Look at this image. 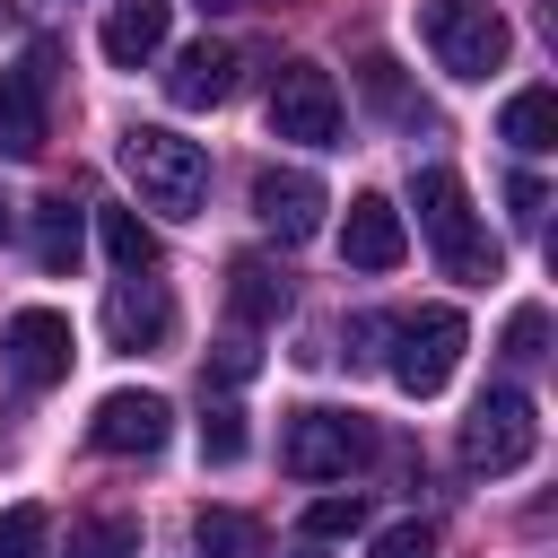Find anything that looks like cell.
Segmentation results:
<instances>
[{
    "label": "cell",
    "instance_id": "cell-6",
    "mask_svg": "<svg viewBox=\"0 0 558 558\" xmlns=\"http://www.w3.org/2000/svg\"><path fill=\"white\" fill-rule=\"evenodd\" d=\"M366 445L375 436L357 410H288V427H279V462L296 480H349L366 462Z\"/></svg>",
    "mask_w": 558,
    "mask_h": 558
},
{
    "label": "cell",
    "instance_id": "cell-29",
    "mask_svg": "<svg viewBox=\"0 0 558 558\" xmlns=\"http://www.w3.org/2000/svg\"><path fill=\"white\" fill-rule=\"evenodd\" d=\"M9 227H17V209H9V201H0V244H9Z\"/></svg>",
    "mask_w": 558,
    "mask_h": 558
},
{
    "label": "cell",
    "instance_id": "cell-13",
    "mask_svg": "<svg viewBox=\"0 0 558 558\" xmlns=\"http://www.w3.org/2000/svg\"><path fill=\"white\" fill-rule=\"evenodd\" d=\"M401 253H410L401 209H392L384 192H357V201H349V218H340V262H349V270H392Z\"/></svg>",
    "mask_w": 558,
    "mask_h": 558
},
{
    "label": "cell",
    "instance_id": "cell-28",
    "mask_svg": "<svg viewBox=\"0 0 558 558\" xmlns=\"http://www.w3.org/2000/svg\"><path fill=\"white\" fill-rule=\"evenodd\" d=\"M244 375H253V349L227 340V349H218V384H244Z\"/></svg>",
    "mask_w": 558,
    "mask_h": 558
},
{
    "label": "cell",
    "instance_id": "cell-26",
    "mask_svg": "<svg viewBox=\"0 0 558 558\" xmlns=\"http://www.w3.org/2000/svg\"><path fill=\"white\" fill-rule=\"evenodd\" d=\"M506 201H514V227H523V235H541V218H549V183H541V174H514V183H506Z\"/></svg>",
    "mask_w": 558,
    "mask_h": 558
},
{
    "label": "cell",
    "instance_id": "cell-11",
    "mask_svg": "<svg viewBox=\"0 0 558 558\" xmlns=\"http://www.w3.org/2000/svg\"><path fill=\"white\" fill-rule=\"evenodd\" d=\"M323 209H331V201H323V183H314L305 166H262V174H253V218H262L279 244H305V235L323 227Z\"/></svg>",
    "mask_w": 558,
    "mask_h": 558
},
{
    "label": "cell",
    "instance_id": "cell-24",
    "mask_svg": "<svg viewBox=\"0 0 558 558\" xmlns=\"http://www.w3.org/2000/svg\"><path fill=\"white\" fill-rule=\"evenodd\" d=\"M201 453H209V462H235V453H244V410H235V401H209V418H201Z\"/></svg>",
    "mask_w": 558,
    "mask_h": 558
},
{
    "label": "cell",
    "instance_id": "cell-3",
    "mask_svg": "<svg viewBox=\"0 0 558 558\" xmlns=\"http://www.w3.org/2000/svg\"><path fill=\"white\" fill-rule=\"evenodd\" d=\"M418 44L436 52L445 78H488L514 52V26L497 17V0H418Z\"/></svg>",
    "mask_w": 558,
    "mask_h": 558
},
{
    "label": "cell",
    "instance_id": "cell-9",
    "mask_svg": "<svg viewBox=\"0 0 558 558\" xmlns=\"http://www.w3.org/2000/svg\"><path fill=\"white\" fill-rule=\"evenodd\" d=\"M166 436H174L166 392H105V401H96V418H87V445H96V453H122V462H131V453L148 462Z\"/></svg>",
    "mask_w": 558,
    "mask_h": 558
},
{
    "label": "cell",
    "instance_id": "cell-1",
    "mask_svg": "<svg viewBox=\"0 0 558 558\" xmlns=\"http://www.w3.org/2000/svg\"><path fill=\"white\" fill-rule=\"evenodd\" d=\"M122 174L140 183V209H166V218H201V201H209V148L166 122L122 131Z\"/></svg>",
    "mask_w": 558,
    "mask_h": 558
},
{
    "label": "cell",
    "instance_id": "cell-30",
    "mask_svg": "<svg viewBox=\"0 0 558 558\" xmlns=\"http://www.w3.org/2000/svg\"><path fill=\"white\" fill-rule=\"evenodd\" d=\"M201 9H253V0H201Z\"/></svg>",
    "mask_w": 558,
    "mask_h": 558
},
{
    "label": "cell",
    "instance_id": "cell-22",
    "mask_svg": "<svg viewBox=\"0 0 558 558\" xmlns=\"http://www.w3.org/2000/svg\"><path fill=\"white\" fill-rule=\"evenodd\" d=\"M52 549V514L44 506H9L0 514V558H44Z\"/></svg>",
    "mask_w": 558,
    "mask_h": 558
},
{
    "label": "cell",
    "instance_id": "cell-15",
    "mask_svg": "<svg viewBox=\"0 0 558 558\" xmlns=\"http://www.w3.org/2000/svg\"><path fill=\"white\" fill-rule=\"evenodd\" d=\"M166 26H174V0H113V17H105V61L113 70H140V61H157L166 52Z\"/></svg>",
    "mask_w": 558,
    "mask_h": 558
},
{
    "label": "cell",
    "instance_id": "cell-5",
    "mask_svg": "<svg viewBox=\"0 0 558 558\" xmlns=\"http://www.w3.org/2000/svg\"><path fill=\"white\" fill-rule=\"evenodd\" d=\"M532 453H541V410H532V392H514V384L480 392L471 418H462V462L488 471V480H506V471H523Z\"/></svg>",
    "mask_w": 558,
    "mask_h": 558
},
{
    "label": "cell",
    "instance_id": "cell-2",
    "mask_svg": "<svg viewBox=\"0 0 558 558\" xmlns=\"http://www.w3.org/2000/svg\"><path fill=\"white\" fill-rule=\"evenodd\" d=\"M410 201H418V227H427L445 279H497V270H506V262H497V235L480 227V209H471V192H462L453 166H418Z\"/></svg>",
    "mask_w": 558,
    "mask_h": 558
},
{
    "label": "cell",
    "instance_id": "cell-18",
    "mask_svg": "<svg viewBox=\"0 0 558 558\" xmlns=\"http://www.w3.org/2000/svg\"><path fill=\"white\" fill-rule=\"evenodd\" d=\"M192 549L201 558H270V532L253 514H235V506H201L192 514Z\"/></svg>",
    "mask_w": 558,
    "mask_h": 558
},
{
    "label": "cell",
    "instance_id": "cell-31",
    "mask_svg": "<svg viewBox=\"0 0 558 558\" xmlns=\"http://www.w3.org/2000/svg\"><path fill=\"white\" fill-rule=\"evenodd\" d=\"M296 558H323V549H296Z\"/></svg>",
    "mask_w": 558,
    "mask_h": 558
},
{
    "label": "cell",
    "instance_id": "cell-17",
    "mask_svg": "<svg viewBox=\"0 0 558 558\" xmlns=\"http://www.w3.org/2000/svg\"><path fill=\"white\" fill-rule=\"evenodd\" d=\"M497 140H506L514 157H549V148H558V96H549V87H523V96H506V113H497Z\"/></svg>",
    "mask_w": 558,
    "mask_h": 558
},
{
    "label": "cell",
    "instance_id": "cell-8",
    "mask_svg": "<svg viewBox=\"0 0 558 558\" xmlns=\"http://www.w3.org/2000/svg\"><path fill=\"white\" fill-rule=\"evenodd\" d=\"M0 357H9V375H17L26 392H52V384H70V357H78V340H70V314H52V305H17V314L0 323Z\"/></svg>",
    "mask_w": 558,
    "mask_h": 558
},
{
    "label": "cell",
    "instance_id": "cell-20",
    "mask_svg": "<svg viewBox=\"0 0 558 558\" xmlns=\"http://www.w3.org/2000/svg\"><path fill=\"white\" fill-rule=\"evenodd\" d=\"M70 558H140V514H87V523H70Z\"/></svg>",
    "mask_w": 558,
    "mask_h": 558
},
{
    "label": "cell",
    "instance_id": "cell-12",
    "mask_svg": "<svg viewBox=\"0 0 558 558\" xmlns=\"http://www.w3.org/2000/svg\"><path fill=\"white\" fill-rule=\"evenodd\" d=\"M105 331H113V349H166V340H174V296L157 288V270H122V279H113Z\"/></svg>",
    "mask_w": 558,
    "mask_h": 558
},
{
    "label": "cell",
    "instance_id": "cell-14",
    "mask_svg": "<svg viewBox=\"0 0 558 558\" xmlns=\"http://www.w3.org/2000/svg\"><path fill=\"white\" fill-rule=\"evenodd\" d=\"M235 70H244V52L201 35V44H183V52H174V70H166V96H174L183 113H201V105H227V96H235Z\"/></svg>",
    "mask_w": 558,
    "mask_h": 558
},
{
    "label": "cell",
    "instance_id": "cell-16",
    "mask_svg": "<svg viewBox=\"0 0 558 558\" xmlns=\"http://www.w3.org/2000/svg\"><path fill=\"white\" fill-rule=\"evenodd\" d=\"M227 305H235V323H279L288 314V270L262 262V253H235L227 262Z\"/></svg>",
    "mask_w": 558,
    "mask_h": 558
},
{
    "label": "cell",
    "instance_id": "cell-21",
    "mask_svg": "<svg viewBox=\"0 0 558 558\" xmlns=\"http://www.w3.org/2000/svg\"><path fill=\"white\" fill-rule=\"evenodd\" d=\"M96 227H105L113 270H157V235L140 227V209H96Z\"/></svg>",
    "mask_w": 558,
    "mask_h": 558
},
{
    "label": "cell",
    "instance_id": "cell-23",
    "mask_svg": "<svg viewBox=\"0 0 558 558\" xmlns=\"http://www.w3.org/2000/svg\"><path fill=\"white\" fill-rule=\"evenodd\" d=\"M357 523H366V497H357V488H349V497L331 488V497L305 506V541H340V532H357Z\"/></svg>",
    "mask_w": 558,
    "mask_h": 558
},
{
    "label": "cell",
    "instance_id": "cell-4",
    "mask_svg": "<svg viewBox=\"0 0 558 558\" xmlns=\"http://www.w3.org/2000/svg\"><path fill=\"white\" fill-rule=\"evenodd\" d=\"M384 340H392V384L410 392V401H427V392H445L453 384V366H462V340H471V323L453 314V305H418V314H392L384 323Z\"/></svg>",
    "mask_w": 558,
    "mask_h": 558
},
{
    "label": "cell",
    "instance_id": "cell-10",
    "mask_svg": "<svg viewBox=\"0 0 558 558\" xmlns=\"http://www.w3.org/2000/svg\"><path fill=\"white\" fill-rule=\"evenodd\" d=\"M44 87H52V44H35L17 70H0V157H35V148L52 140Z\"/></svg>",
    "mask_w": 558,
    "mask_h": 558
},
{
    "label": "cell",
    "instance_id": "cell-27",
    "mask_svg": "<svg viewBox=\"0 0 558 558\" xmlns=\"http://www.w3.org/2000/svg\"><path fill=\"white\" fill-rule=\"evenodd\" d=\"M375 558H436V532H427V523H392V532L375 541Z\"/></svg>",
    "mask_w": 558,
    "mask_h": 558
},
{
    "label": "cell",
    "instance_id": "cell-7",
    "mask_svg": "<svg viewBox=\"0 0 558 558\" xmlns=\"http://www.w3.org/2000/svg\"><path fill=\"white\" fill-rule=\"evenodd\" d=\"M270 140H296V148H331L340 140V87H331V70L288 61L270 78Z\"/></svg>",
    "mask_w": 558,
    "mask_h": 558
},
{
    "label": "cell",
    "instance_id": "cell-25",
    "mask_svg": "<svg viewBox=\"0 0 558 558\" xmlns=\"http://www.w3.org/2000/svg\"><path fill=\"white\" fill-rule=\"evenodd\" d=\"M541 349H549V314H541V305H514V314H506V357L532 366Z\"/></svg>",
    "mask_w": 558,
    "mask_h": 558
},
{
    "label": "cell",
    "instance_id": "cell-19",
    "mask_svg": "<svg viewBox=\"0 0 558 558\" xmlns=\"http://www.w3.org/2000/svg\"><path fill=\"white\" fill-rule=\"evenodd\" d=\"M78 244H87V218L70 209V192H52V201H35V262L61 279V270H78Z\"/></svg>",
    "mask_w": 558,
    "mask_h": 558
}]
</instances>
